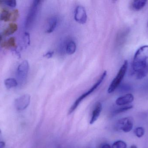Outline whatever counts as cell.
Listing matches in <instances>:
<instances>
[{
  "label": "cell",
  "mask_w": 148,
  "mask_h": 148,
  "mask_svg": "<svg viewBox=\"0 0 148 148\" xmlns=\"http://www.w3.org/2000/svg\"><path fill=\"white\" fill-rule=\"evenodd\" d=\"M2 40V36H1V35L0 34V42Z\"/></svg>",
  "instance_id": "cell-30"
},
{
  "label": "cell",
  "mask_w": 148,
  "mask_h": 148,
  "mask_svg": "<svg viewBox=\"0 0 148 148\" xmlns=\"http://www.w3.org/2000/svg\"><path fill=\"white\" fill-rule=\"evenodd\" d=\"M65 52L68 55H72L75 53L76 50V44L73 40H69L65 43Z\"/></svg>",
  "instance_id": "cell-12"
},
{
  "label": "cell",
  "mask_w": 148,
  "mask_h": 148,
  "mask_svg": "<svg viewBox=\"0 0 148 148\" xmlns=\"http://www.w3.org/2000/svg\"><path fill=\"white\" fill-rule=\"evenodd\" d=\"M148 45L139 48L135 54L132 63L134 73L138 80L145 78L148 74Z\"/></svg>",
  "instance_id": "cell-1"
},
{
  "label": "cell",
  "mask_w": 148,
  "mask_h": 148,
  "mask_svg": "<svg viewBox=\"0 0 148 148\" xmlns=\"http://www.w3.org/2000/svg\"><path fill=\"white\" fill-rule=\"evenodd\" d=\"M23 43H24V46L25 47H27L30 44V35L29 33L28 32H25L24 33L23 37Z\"/></svg>",
  "instance_id": "cell-24"
},
{
  "label": "cell",
  "mask_w": 148,
  "mask_h": 148,
  "mask_svg": "<svg viewBox=\"0 0 148 148\" xmlns=\"http://www.w3.org/2000/svg\"><path fill=\"white\" fill-rule=\"evenodd\" d=\"M134 133L138 138H141L145 134V129L142 127H138L136 129Z\"/></svg>",
  "instance_id": "cell-21"
},
{
  "label": "cell",
  "mask_w": 148,
  "mask_h": 148,
  "mask_svg": "<svg viewBox=\"0 0 148 148\" xmlns=\"http://www.w3.org/2000/svg\"><path fill=\"white\" fill-rule=\"evenodd\" d=\"M102 109V105L100 102H97L96 104L95 109L92 112L91 119L90 121V124H93L99 118Z\"/></svg>",
  "instance_id": "cell-10"
},
{
  "label": "cell",
  "mask_w": 148,
  "mask_h": 148,
  "mask_svg": "<svg viewBox=\"0 0 148 148\" xmlns=\"http://www.w3.org/2000/svg\"><path fill=\"white\" fill-rule=\"evenodd\" d=\"M58 23V19L57 17L53 16L50 17L48 21L46 30L47 33H52L56 28Z\"/></svg>",
  "instance_id": "cell-11"
},
{
  "label": "cell",
  "mask_w": 148,
  "mask_h": 148,
  "mask_svg": "<svg viewBox=\"0 0 148 148\" xmlns=\"http://www.w3.org/2000/svg\"><path fill=\"white\" fill-rule=\"evenodd\" d=\"M127 30L122 31L117 35V37H116V42L117 44H121L123 42L125 39L126 35L127 34Z\"/></svg>",
  "instance_id": "cell-18"
},
{
  "label": "cell",
  "mask_w": 148,
  "mask_h": 148,
  "mask_svg": "<svg viewBox=\"0 0 148 148\" xmlns=\"http://www.w3.org/2000/svg\"><path fill=\"white\" fill-rule=\"evenodd\" d=\"M107 74V71H104L103 73L100 76V78H99L98 81H97V82L88 91L85 92L84 94H83L79 98H77V99L75 101V102L72 105V107H71L70 109H69V114H72L74 111L78 107V106H79V104L82 102L83 100H84L87 96H88L91 93H93V92L101 85V83L103 82V80H104V79H105V77H106Z\"/></svg>",
  "instance_id": "cell-2"
},
{
  "label": "cell",
  "mask_w": 148,
  "mask_h": 148,
  "mask_svg": "<svg viewBox=\"0 0 148 148\" xmlns=\"http://www.w3.org/2000/svg\"><path fill=\"white\" fill-rule=\"evenodd\" d=\"M74 18L76 21L81 24H84L87 21V15L85 8L82 6H78L76 8Z\"/></svg>",
  "instance_id": "cell-8"
},
{
  "label": "cell",
  "mask_w": 148,
  "mask_h": 148,
  "mask_svg": "<svg viewBox=\"0 0 148 148\" xmlns=\"http://www.w3.org/2000/svg\"><path fill=\"white\" fill-rule=\"evenodd\" d=\"M0 3H3V4L11 8H15L16 5V2L15 0L0 1Z\"/></svg>",
  "instance_id": "cell-23"
},
{
  "label": "cell",
  "mask_w": 148,
  "mask_h": 148,
  "mask_svg": "<svg viewBox=\"0 0 148 148\" xmlns=\"http://www.w3.org/2000/svg\"><path fill=\"white\" fill-rule=\"evenodd\" d=\"M134 101V95L131 94H128L117 98L116 101V104L118 106H123L131 103Z\"/></svg>",
  "instance_id": "cell-9"
},
{
  "label": "cell",
  "mask_w": 148,
  "mask_h": 148,
  "mask_svg": "<svg viewBox=\"0 0 148 148\" xmlns=\"http://www.w3.org/2000/svg\"><path fill=\"white\" fill-rule=\"evenodd\" d=\"M127 145L123 141L118 140L113 143L112 148H127Z\"/></svg>",
  "instance_id": "cell-19"
},
{
  "label": "cell",
  "mask_w": 148,
  "mask_h": 148,
  "mask_svg": "<svg viewBox=\"0 0 148 148\" xmlns=\"http://www.w3.org/2000/svg\"><path fill=\"white\" fill-rule=\"evenodd\" d=\"M128 67V62L127 61H125L118 71L116 76L110 83L108 90L109 94L113 93L121 85L127 73Z\"/></svg>",
  "instance_id": "cell-4"
},
{
  "label": "cell",
  "mask_w": 148,
  "mask_h": 148,
  "mask_svg": "<svg viewBox=\"0 0 148 148\" xmlns=\"http://www.w3.org/2000/svg\"><path fill=\"white\" fill-rule=\"evenodd\" d=\"M134 118L131 116L122 118L118 120L115 124L116 129L122 130L125 133H128L133 129Z\"/></svg>",
  "instance_id": "cell-5"
},
{
  "label": "cell",
  "mask_w": 148,
  "mask_h": 148,
  "mask_svg": "<svg viewBox=\"0 0 148 148\" xmlns=\"http://www.w3.org/2000/svg\"><path fill=\"white\" fill-rule=\"evenodd\" d=\"M118 87L120 91L123 92L129 91L132 88L130 84H127V83L121 84Z\"/></svg>",
  "instance_id": "cell-22"
},
{
  "label": "cell",
  "mask_w": 148,
  "mask_h": 148,
  "mask_svg": "<svg viewBox=\"0 0 148 148\" xmlns=\"http://www.w3.org/2000/svg\"><path fill=\"white\" fill-rule=\"evenodd\" d=\"M101 148H112L108 144H104L102 145Z\"/></svg>",
  "instance_id": "cell-28"
},
{
  "label": "cell",
  "mask_w": 148,
  "mask_h": 148,
  "mask_svg": "<svg viewBox=\"0 0 148 148\" xmlns=\"http://www.w3.org/2000/svg\"><path fill=\"white\" fill-rule=\"evenodd\" d=\"M31 96L29 94H24L16 98L14 101V106L16 110L22 111L26 109L30 104Z\"/></svg>",
  "instance_id": "cell-7"
},
{
  "label": "cell",
  "mask_w": 148,
  "mask_h": 148,
  "mask_svg": "<svg viewBox=\"0 0 148 148\" xmlns=\"http://www.w3.org/2000/svg\"><path fill=\"white\" fill-rule=\"evenodd\" d=\"M11 13L6 9H3L2 10L0 14V20L8 22L10 21L11 18Z\"/></svg>",
  "instance_id": "cell-17"
},
{
  "label": "cell",
  "mask_w": 148,
  "mask_h": 148,
  "mask_svg": "<svg viewBox=\"0 0 148 148\" xmlns=\"http://www.w3.org/2000/svg\"><path fill=\"white\" fill-rule=\"evenodd\" d=\"M1 130L0 129V135H1Z\"/></svg>",
  "instance_id": "cell-31"
},
{
  "label": "cell",
  "mask_w": 148,
  "mask_h": 148,
  "mask_svg": "<svg viewBox=\"0 0 148 148\" xmlns=\"http://www.w3.org/2000/svg\"><path fill=\"white\" fill-rule=\"evenodd\" d=\"M1 46L3 48H5L6 49H9L11 47H16V43L15 39L14 37H10L8 41H4V42L2 43Z\"/></svg>",
  "instance_id": "cell-15"
},
{
  "label": "cell",
  "mask_w": 148,
  "mask_h": 148,
  "mask_svg": "<svg viewBox=\"0 0 148 148\" xmlns=\"http://www.w3.org/2000/svg\"><path fill=\"white\" fill-rule=\"evenodd\" d=\"M29 69V64L27 60L23 61L17 67L16 76L21 84H23L27 80Z\"/></svg>",
  "instance_id": "cell-6"
},
{
  "label": "cell",
  "mask_w": 148,
  "mask_h": 148,
  "mask_svg": "<svg viewBox=\"0 0 148 148\" xmlns=\"http://www.w3.org/2000/svg\"><path fill=\"white\" fill-rule=\"evenodd\" d=\"M133 106L132 105H129V106H126L125 107H123L120 108L115 110L114 112V115L118 114L121 113H123L125 111H127L133 108Z\"/></svg>",
  "instance_id": "cell-20"
},
{
  "label": "cell",
  "mask_w": 148,
  "mask_h": 148,
  "mask_svg": "<svg viewBox=\"0 0 148 148\" xmlns=\"http://www.w3.org/2000/svg\"><path fill=\"white\" fill-rule=\"evenodd\" d=\"M54 55L53 51H50L48 52L47 53H46V54L44 55L45 57H47L48 59L51 58V57H53Z\"/></svg>",
  "instance_id": "cell-26"
},
{
  "label": "cell",
  "mask_w": 148,
  "mask_h": 148,
  "mask_svg": "<svg viewBox=\"0 0 148 148\" xmlns=\"http://www.w3.org/2000/svg\"><path fill=\"white\" fill-rule=\"evenodd\" d=\"M18 29V26L16 23H10L8 27L5 30L4 32V34L5 36H9L14 33Z\"/></svg>",
  "instance_id": "cell-16"
},
{
  "label": "cell",
  "mask_w": 148,
  "mask_h": 148,
  "mask_svg": "<svg viewBox=\"0 0 148 148\" xmlns=\"http://www.w3.org/2000/svg\"><path fill=\"white\" fill-rule=\"evenodd\" d=\"M6 146L5 142L3 141H0V148H4Z\"/></svg>",
  "instance_id": "cell-27"
},
{
  "label": "cell",
  "mask_w": 148,
  "mask_h": 148,
  "mask_svg": "<svg viewBox=\"0 0 148 148\" xmlns=\"http://www.w3.org/2000/svg\"><path fill=\"white\" fill-rule=\"evenodd\" d=\"M147 1L145 0H137L133 1L132 3V7L136 10L142 9L147 4Z\"/></svg>",
  "instance_id": "cell-13"
},
{
  "label": "cell",
  "mask_w": 148,
  "mask_h": 148,
  "mask_svg": "<svg viewBox=\"0 0 148 148\" xmlns=\"http://www.w3.org/2000/svg\"><path fill=\"white\" fill-rule=\"evenodd\" d=\"M41 2L42 1L40 0L33 1L25 20V27L26 28H29L32 27L39 13Z\"/></svg>",
  "instance_id": "cell-3"
},
{
  "label": "cell",
  "mask_w": 148,
  "mask_h": 148,
  "mask_svg": "<svg viewBox=\"0 0 148 148\" xmlns=\"http://www.w3.org/2000/svg\"><path fill=\"white\" fill-rule=\"evenodd\" d=\"M11 18L10 20L11 21H15L19 17V11L18 10L16 9L13 10L11 13Z\"/></svg>",
  "instance_id": "cell-25"
},
{
  "label": "cell",
  "mask_w": 148,
  "mask_h": 148,
  "mask_svg": "<svg viewBox=\"0 0 148 148\" xmlns=\"http://www.w3.org/2000/svg\"><path fill=\"white\" fill-rule=\"evenodd\" d=\"M130 148H137V147L136 145H132L130 147Z\"/></svg>",
  "instance_id": "cell-29"
},
{
  "label": "cell",
  "mask_w": 148,
  "mask_h": 148,
  "mask_svg": "<svg viewBox=\"0 0 148 148\" xmlns=\"http://www.w3.org/2000/svg\"><path fill=\"white\" fill-rule=\"evenodd\" d=\"M4 85L6 88L10 89L13 87H16L18 85V82L16 79L14 78H9L5 80Z\"/></svg>",
  "instance_id": "cell-14"
}]
</instances>
